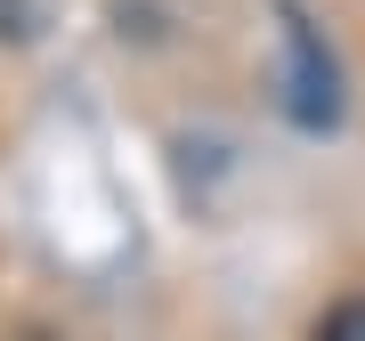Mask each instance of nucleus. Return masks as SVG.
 Segmentation results:
<instances>
[{"instance_id": "f257e3e1", "label": "nucleus", "mask_w": 365, "mask_h": 341, "mask_svg": "<svg viewBox=\"0 0 365 341\" xmlns=\"http://www.w3.org/2000/svg\"><path fill=\"white\" fill-rule=\"evenodd\" d=\"M284 57H292V122L300 131H333L341 122V73H333V57H325V41H317V25L300 9H284Z\"/></svg>"}, {"instance_id": "f03ea898", "label": "nucleus", "mask_w": 365, "mask_h": 341, "mask_svg": "<svg viewBox=\"0 0 365 341\" xmlns=\"http://www.w3.org/2000/svg\"><path fill=\"white\" fill-rule=\"evenodd\" d=\"M317 341H365V301H341L325 325H317Z\"/></svg>"}]
</instances>
